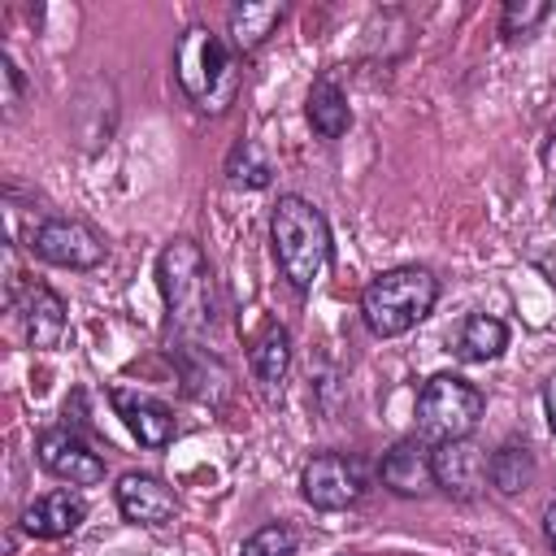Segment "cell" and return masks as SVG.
<instances>
[{"label":"cell","mask_w":556,"mask_h":556,"mask_svg":"<svg viewBox=\"0 0 556 556\" xmlns=\"http://www.w3.org/2000/svg\"><path fill=\"white\" fill-rule=\"evenodd\" d=\"M269 239H274L278 269L295 291H308L326 274V265H330V226H326V217L313 200L278 195L274 217H269Z\"/></svg>","instance_id":"2"},{"label":"cell","mask_w":556,"mask_h":556,"mask_svg":"<svg viewBox=\"0 0 556 556\" xmlns=\"http://www.w3.org/2000/svg\"><path fill=\"white\" fill-rule=\"evenodd\" d=\"M304 113H308L313 135H321V139H339V135L352 126L348 91H343V87H339L330 74H321V78L308 87V104H304Z\"/></svg>","instance_id":"16"},{"label":"cell","mask_w":556,"mask_h":556,"mask_svg":"<svg viewBox=\"0 0 556 556\" xmlns=\"http://www.w3.org/2000/svg\"><path fill=\"white\" fill-rule=\"evenodd\" d=\"M13 308H17V317H22V326H26V339H30L35 348H56V343L65 339V300H61L52 287L26 282L22 295L13 300Z\"/></svg>","instance_id":"14"},{"label":"cell","mask_w":556,"mask_h":556,"mask_svg":"<svg viewBox=\"0 0 556 556\" xmlns=\"http://www.w3.org/2000/svg\"><path fill=\"white\" fill-rule=\"evenodd\" d=\"M174 74H178L182 96L208 117L226 113L239 96V52L230 48L226 35H213L208 26H187L178 35Z\"/></svg>","instance_id":"1"},{"label":"cell","mask_w":556,"mask_h":556,"mask_svg":"<svg viewBox=\"0 0 556 556\" xmlns=\"http://www.w3.org/2000/svg\"><path fill=\"white\" fill-rule=\"evenodd\" d=\"M543 17H547V4L543 0H508L504 13H500V30L504 35H530Z\"/></svg>","instance_id":"22"},{"label":"cell","mask_w":556,"mask_h":556,"mask_svg":"<svg viewBox=\"0 0 556 556\" xmlns=\"http://www.w3.org/2000/svg\"><path fill=\"white\" fill-rule=\"evenodd\" d=\"M382 486L395 491V495H426L434 486V447L413 434V439H400L387 456H382Z\"/></svg>","instance_id":"13"},{"label":"cell","mask_w":556,"mask_h":556,"mask_svg":"<svg viewBox=\"0 0 556 556\" xmlns=\"http://www.w3.org/2000/svg\"><path fill=\"white\" fill-rule=\"evenodd\" d=\"M434 300H439V278L430 269L395 265L361 291V317L378 339H395L413 330L421 317H430Z\"/></svg>","instance_id":"3"},{"label":"cell","mask_w":556,"mask_h":556,"mask_svg":"<svg viewBox=\"0 0 556 556\" xmlns=\"http://www.w3.org/2000/svg\"><path fill=\"white\" fill-rule=\"evenodd\" d=\"M482 417V391L460 374H434L417 395V430L426 443L469 439Z\"/></svg>","instance_id":"5"},{"label":"cell","mask_w":556,"mask_h":556,"mask_svg":"<svg viewBox=\"0 0 556 556\" xmlns=\"http://www.w3.org/2000/svg\"><path fill=\"white\" fill-rule=\"evenodd\" d=\"M248 361H252V374H256V382H261L265 391L282 387V378H287V369H291V334H287V326L269 321V326L252 339Z\"/></svg>","instance_id":"17"},{"label":"cell","mask_w":556,"mask_h":556,"mask_svg":"<svg viewBox=\"0 0 556 556\" xmlns=\"http://www.w3.org/2000/svg\"><path fill=\"white\" fill-rule=\"evenodd\" d=\"M543 539L556 552V504H547V513H543Z\"/></svg>","instance_id":"25"},{"label":"cell","mask_w":556,"mask_h":556,"mask_svg":"<svg viewBox=\"0 0 556 556\" xmlns=\"http://www.w3.org/2000/svg\"><path fill=\"white\" fill-rule=\"evenodd\" d=\"M22 530L35 534V539H65L74 534L83 521H87V500L70 486H56V491H43L35 495L26 508H22Z\"/></svg>","instance_id":"12"},{"label":"cell","mask_w":556,"mask_h":556,"mask_svg":"<svg viewBox=\"0 0 556 556\" xmlns=\"http://www.w3.org/2000/svg\"><path fill=\"white\" fill-rule=\"evenodd\" d=\"M508 348V326L491 313H473L465 326H460V339H456V352L465 361H495L500 352Z\"/></svg>","instance_id":"19"},{"label":"cell","mask_w":556,"mask_h":556,"mask_svg":"<svg viewBox=\"0 0 556 556\" xmlns=\"http://www.w3.org/2000/svg\"><path fill=\"white\" fill-rule=\"evenodd\" d=\"M486 465H491V456L473 439L434 443V482L456 500H473L486 486Z\"/></svg>","instance_id":"9"},{"label":"cell","mask_w":556,"mask_h":556,"mask_svg":"<svg viewBox=\"0 0 556 556\" xmlns=\"http://www.w3.org/2000/svg\"><path fill=\"white\" fill-rule=\"evenodd\" d=\"M300 491L313 508L339 513V508H352L365 495V469H361V460H352L343 452H321L304 465Z\"/></svg>","instance_id":"6"},{"label":"cell","mask_w":556,"mask_h":556,"mask_svg":"<svg viewBox=\"0 0 556 556\" xmlns=\"http://www.w3.org/2000/svg\"><path fill=\"white\" fill-rule=\"evenodd\" d=\"M486 478H491V486L500 495L530 491V482H534V456H530V447H517V443L495 447L491 452V465H486Z\"/></svg>","instance_id":"18"},{"label":"cell","mask_w":556,"mask_h":556,"mask_svg":"<svg viewBox=\"0 0 556 556\" xmlns=\"http://www.w3.org/2000/svg\"><path fill=\"white\" fill-rule=\"evenodd\" d=\"M113 495H117V513L126 521H135V526H165L178 513L174 486H165L152 473H122L117 486H113Z\"/></svg>","instance_id":"10"},{"label":"cell","mask_w":556,"mask_h":556,"mask_svg":"<svg viewBox=\"0 0 556 556\" xmlns=\"http://www.w3.org/2000/svg\"><path fill=\"white\" fill-rule=\"evenodd\" d=\"M109 400H113L117 417L126 421V430H130L143 447H165V443H174L178 421H174V413H169L161 400H152V395L135 391V387H113Z\"/></svg>","instance_id":"11"},{"label":"cell","mask_w":556,"mask_h":556,"mask_svg":"<svg viewBox=\"0 0 556 556\" xmlns=\"http://www.w3.org/2000/svg\"><path fill=\"white\" fill-rule=\"evenodd\" d=\"M282 17H287V4H278V0H239L226 13V39H230V48L239 56L243 52H256L274 35V26Z\"/></svg>","instance_id":"15"},{"label":"cell","mask_w":556,"mask_h":556,"mask_svg":"<svg viewBox=\"0 0 556 556\" xmlns=\"http://www.w3.org/2000/svg\"><path fill=\"white\" fill-rule=\"evenodd\" d=\"M161 295L169 308V321L182 330H208L213 326V274L195 239H174L165 243L156 261Z\"/></svg>","instance_id":"4"},{"label":"cell","mask_w":556,"mask_h":556,"mask_svg":"<svg viewBox=\"0 0 556 556\" xmlns=\"http://www.w3.org/2000/svg\"><path fill=\"white\" fill-rule=\"evenodd\" d=\"M239 556H295V530L282 521H269L243 539Z\"/></svg>","instance_id":"21"},{"label":"cell","mask_w":556,"mask_h":556,"mask_svg":"<svg viewBox=\"0 0 556 556\" xmlns=\"http://www.w3.org/2000/svg\"><path fill=\"white\" fill-rule=\"evenodd\" d=\"M269 174H274V165H269V156L261 152L256 139H243L226 161V182L230 187H269Z\"/></svg>","instance_id":"20"},{"label":"cell","mask_w":556,"mask_h":556,"mask_svg":"<svg viewBox=\"0 0 556 556\" xmlns=\"http://www.w3.org/2000/svg\"><path fill=\"white\" fill-rule=\"evenodd\" d=\"M543 413H547V430L556 434V374H552L547 387H543Z\"/></svg>","instance_id":"24"},{"label":"cell","mask_w":556,"mask_h":556,"mask_svg":"<svg viewBox=\"0 0 556 556\" xmlns=\"http://www.w3.org/2000/svg\"><path fill=\"white\" fill-rule=\"evenodd\" d=\"M35 456H39V465H43L52 478H61V482H70V486H96V482L104 478L100 452H91L70 426L43 430L39 443H35Z\"/></svg>","instance_id":"8"},{"label":"cell","mask_w":556,"mask_h":556,"mask_svg":"<svg viewBox=\"0 0 556 556\" xmlns=\"http://www.w3.org/2000/svg\"><path fill=\"white\" fill-rule=\"evenodd\" d=\"M30 248L39 261L61 269H96L104 261V239L74 217H43L30 235Z\"/></svg>","instance_id":"7"},{"label":"cell","mask_w":556,"mask_h":556,"mask_svg":"<svg viewBox=\"0 0 556 556\" xmlns=\"http://www.w3.org/2000/svg\"><path fill=\"white\" fill-rule=\"evenodd\" d=\"M0 83H4V117H13L17 113V104H22V74H17V65H13V56L9 52H0Z\"/></svg>","instance_id":"23"}]
</instances>
